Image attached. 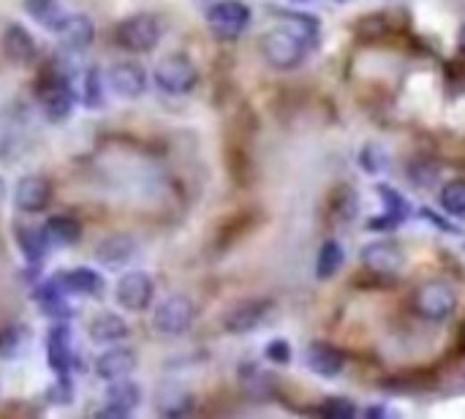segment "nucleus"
Returning <instances> with one entry per match:
<instances>
[{"mask_svg": "<svg viewBox=\"0 0 465 419\" xmlns=\"http://www.w3.org/2000/svg\"><path fill=\"white\" fill-rule=\"evenodd\" d=\"M297 28H278L270 30L261 38V55L273 68H281V72H289V68H297L305 55L310 52L316 33H318V22L308 20V17H294Z\"/></svg>", "mask_w": 465, "mask_h": 419, "instance_id": "nucleus-1", "label": "nucleus"}, {"mask_svg": "<svg viewBox=\"0 0 465 419\" xmlns=\"http://www.w3.org/2000/svg\"><path fill=\"white\" fill-rule=\"evenodd\" d=\"M114 38L128 52H150L161 41V22L153 14H134L117 25Z\"/></svg>", "mask_w": 465, "mask_h": 419, "instance_id": "nucleus-2", "label": "nucleus"}, {"mask_svg": "<svg viewBox=\"0 0 465 419\" xmlns=\"http://www.w3.org/2000/svg\"><path fill=\"white\" fill-rule=\"evenodd\" d=\"M156 85L169 96H188L196 88V68L182 55H169L156 65Z\"/></svg>", "mask_w": 465, "mask_h": 419, "instance_id": "nucleus-3", "label": "nucleus"}, {"mask_svg": "<svg viewBox=\"0 0 465 419\" xmlns=\"http://www.w3.org/2000/svg\"><path fill=\"white\" fill-rule=\"evenodd\" d=\"M207 22L216 36L221 38H237L250 25V9L242 0H218L207 12Z\"/></svg>", "mask_w": 465, "mask_h": 419, "instance_id": "nucleus-4", "label": "nucleus"}, {"mask_svg": "<svg viewBox=\"0 0 465 419\" xmlns=\"http://www.w3.org/2000/svg\"><path fill=\"white\" fill-rule=\"evenodd\" d=\"M417 308L430 321H444L457 311V292L449 284H427L417 295Z\"/></svg>", "mask_w": 465, "mask_h": 419, "instance_id": "nucleus-5", "label": "nucleus"}, {"mask_svg": "<svg viewBox=\"0 0 465 419\" xmlns=\"http://www.w3.org/2000/svg\"><path fill=\"white\" fill-rule=\"evenodd\" d=\"M196 308L188 297H169L156 308V327L164 335H182L193 324Z\"/></svg>", "mask_w": 465, "mask_h": 419, "instance_id": "nucleus-6", "label": "nucleus"}, {"mask_svg": "<svg viewBox=\"0 0 465 419\" xmlns=\"http://www.w3.org/2000/svg\"><path fill=\"white\" fill-rule=\"evenodd\" d=\"M153 278L145 272H128L117 284V303L125 311H145L153 303Z\"/></svg>", "mask_w": 465, "mask_h": 419, "instance_id": "nucleus-7", "label": "nucleus"}, {"mask_svg": "<svg viewBox=\"0 0 465 419\" xmlns=\"http://www.w3.org/2000/svg\"><path fill=\"white\" fill-rule=\"evenodd\" d=\"M109 88L123 96V98H137L145 93L148 88V74H145V68L140 63H114L109 68Z\"/></svg>", "mask_w": 465, "mask_h": 419, "instance_id": "nucleus-8", "label": "nucleus"}, {"mask_svg": "<svg viewBox=\"0 0 465 419\" xmlns=\"http://www.w3.org/2000/svg\"><path fill=\"white\" fill-rule=\"evenodd\" d=\"M41 104H44V115L49 123H63V120H69L74 107H77V93L72 90L69 82H52L44 96H41Z\"/></svg>", "mask_w": 465, "mask_h": 419, "instance_id": "nucleus-9", "label": "nucleus"}, {"mask_svg": "<svg viewBox=\"0 0 465 419\" xmlns=\"http://www.w3.org/2000/svg\"><path fill=\"white\" fill-rule=\"evenodd\" d=\"M142 403V389L134 381L125 379H114V384L106 389V408L101 411V416H125Z\"/></svg>", "mask_w": 465, "mask_h": 419, "instance_id": "nucleus-10", "label": "nucleus"}, {"mask_svg": "<svg viewBox=\"0 0 465 419\" xmlns=\"http://www.w3.org/2000/svg\"><path fill=\"white\" fill-rule=\"evenodd\" d=\"M55 284L65 292V295H88V297H101L104 295V278L96 269L80 267L72 272H60L55 278Z\"/></svg>", "mask_w": 465, "mask_h": 419, "instance_id": "nucleus-11", "label": "nucleus"}, {"mask_svg": "<svg viewBox=\"0 0 465 419\" xmlns=\"http://www.w3.org/2000/svg\"><path fill=\"white\" fill-rule=\"evenodd\" d=\"M267 308L270 303L267 300H245L240 305H234L226 319H224V327L232 332V335H242V332H250L253 327H258V321L267 316Z\"/></svg>", "mask_w": 465, "mask_h": 419, "instance_id": "nucleus-12", "label": "nucleus"}, {"mask_svg": "<svg viewBox=\"0 0 465 419\" xmlns=\"http://www.w3.org/2000/svg\"><path fill=\"white\" fill-rule=\"evenodd\" d=\"M49 196H52V188L44 177H22L17 191H14V199H17V207L25 210V213H41V210L49 204Z\"/></svg>", "mask_w": 465, "mask_h": 419, "instance_id": "nucleus-13", "label": "nucleus"}, {"mask_svg": "<svg viewBox=\"0 0 465 419\" xmlns=\"http://www.w3.org/2000/svg\"><path fill=\"white\" fill-rule=\"evenodd\" d=\"M134 368H137V355L131 348H109V352H104L96 360V373L104 381L125 379Z\"/></svg>", "mask_w": 465, "mask_h": 419, "instance_id": "nucleus-14", "label": "nucleus"}, {"mask_svg": "<svg viewBox=\"0 0 465 419\" xmlns=\"http://www.w3.org/2000/svg\"><path fill=\"white\" fill-rule=\"evenodd\" d=\"M134 253H137V243L125 235H112V237L101 240V245L96 248V259L109 269L125 267L131 259H134Z\"/></svg>", "mask_w": 465, "mask_h": 419, "instance_id": "nucleus-15", "label": "nucleus"}, {"mask_svg": "<svg viewBox=\"0 0 465 419\" xmlns=\"http://www.w3.org/2000/svg\"><path fill=\"white\" fill-rule=\"evenodd\" d=\"M4 52L12 63L28 65L36 57V41L22 25H9L4 33Z\"/></svg>", "mask_w": 465, "mask_h": 419, "instance_id": "nucleus-16", "label": "nucleus"}, {"mask_svg": "<svg viewBox=\"0 0 465 419\" xmlns=\"http://www.w3.org/2000/svg\"><path fill=\"white\" fill-rule=\"evenodd\" d=\"M57 36L63 38L65 47H72V49H85L93 44L96 38V28H93V20L85 17V14H72V17H65L63 28L57 30Z\"/></svg>", "mask_w": 465, "mask_h": 419, "instance_id": "nucleus-17", "label": "nucleus"}, {"mask_svg": "<svg viewBox=\"0 0 465 419\" xmlns=\"http://www.w3.org/2000/svg\"><path fill=\"white\" fill-rule=\"evenodd\" d=\"M308 365L318 376L332 379V376H338L343 371V355L338 352V348L326 346V343H313L308 348Z\"/></svg>", "mask_w": 465, "mask_h": 419, "instance_id": "nucleus-18", "label": "nucleus"}, {"mask_svg": "<svg viewBox=\"0 0 465 419\" xmlns=\"http://www.w3.org/2000/svg\"><path fill=\"white\" fill-rule=\"evenodd\" d=\"M46 348H49V365L57 376H69V368H72V343H69V329L65 327H55L49 332V340H46Z\"/></svg>", "mask_w": 465, "mask_h": 419, "instance_id": "nucleus-19", "label": "nucleus"}, {"mask_svg": "<svg viewBox=\"0 0 465 419\" xmlns=\"http://www.w3.org/2000/svg\"><path fill=\"white\" fill-rule=\"evenodd\" d=\"M90 338L101 346H112L128 338V324L117 313H101L90 324Z\"/></svg>", "mask_w": 465, "mask_h": 419, "instance_id": "nucleus-20", "label": "nucleus"}, {"mask_svg": "<svg viewBox=\"0 0 465 419\" xmlns=\"http://www.w3.org/2000/svg\"><path fill=\"white\" fill-rule=\"evenodd\" d=\"M365 264L376 272H397L403 264V256L392 243H373L365 248Z\"/></svg>", "mask_w": 465, "mask_h": 419, "instance_id": "nucleus-21", "label": "nucleus"}, {"mask_svg": "<svg viewBox=\"0 0 465 419\" xmlns=\"http://www.w3.org/2000/svg\"><path fill=\"white\" fill-rule=\"evenodd\" d=\"M190 403H193L190 392L180 384H164L158 389V400H156V406L164 416H180L190 408Z\"/></svg>", "mask_w": 465, "mask_h": 419, "instance_id": "nucleus-22", "label": "nucleus"}, {"mask_svg": "<svg viewBox=\"0 0 465 419\" xmlns=\"http://www.w3.org/2000/svg\"><path fill=\"white\" fill-rule=\"evenodd\" d=\"M25 12L52 33H57L65 22V12L60 9L57 0H25Z\"/></svg>", "mask_w": 465, "mask_h": 419, "instance_id": "nucleus-23", "label": "nucleus"}, {"mask_svg": "<svg viewBox=\"0 0 465 419\" xmlns=\"http://www.w3.org/2000/svg\"><path fill=\"white\" fill-rule=\"evenodd\" d=\"M44 232H46L49 243H57V245H74L82 235L80 224L74 218H65V216H52L44 224Z\"/></svg>", "mask_w": 465, "mask_h": 419, "instance_id": "nucleus-24", "label": "nucleus"}, {"mask_svg": "<svg viewBox=\"0 0 465 419\" xmlns=\"http://www.w3.org/2000/svg\"><path fill=\"white\" fill-rule=\"evenodd\" d=\"M343 264V245L338 240H326L318 251V261H316V272L318 278H332Z\"/></svg>", "mask_w": 465, "mask_h": 419, "instance_id": "nucleus-25", "label": "nucleus"}, {"mask_svg": "<svg viewBox=\"0 0 465 419\" xmlns=\"http://www.w3.org/2000/svg\"><path fill=\"white\" fill-rule=\"evenodd\" d=\"M441 207L452 216H465V180H454L441 188Z\"/></svg>", "mask_w": 465, "mask_h": 419, "instance_id": "nucleus-26", "label": "nucleus"}, {"mask_svg": "<svg viewBox=\"0 0 465 419\" xmlns=\"http://www.w3.org/2000/svg\"><path fill=\"white\" fill-rule=\"evenodd\" d=\"M17 237H20V248H22V253H25L30 261L44 259V253H46V243H49V237H46L44 229H22Z\"/></svg>", "mask_w": 465, "mask_h": 419, "instance_id": "nucleus-27", "label": "nucleus"}, {"mask_svg": "<svg viewBox=\"0 0 465 419\" xmlns=\"http://www.w3.org/2000/svg\"><path fill=\"white\" fill-rule=\"evenodd\" d=\"M85 104L88 107H101L104 104V93H101V74L98 68H90L88 72V80H85Z\"/></svg>", "mask_w": 465, "mask_h": 419, "instance_id": "nucleus-28", "label": "nucleus"}, {"mask_svg": "<svg viewBox=\"0 0 465 419\" xmlns=\"http://www.w3.org/2000/svg\"><path fill=\"white\" fill-rule=\"evenodd\" d=\"M267 357H270L273 363L286 365V363L292 360V346H289L286 340H273V343L267 346Z\"/></svg>", "mask_w": 465, "mask_h": 419, "instance_id": "nucleus-29", "label": "nucleus"}, {"mask_svg": "<svg viewBox=\"0 0 465 419\" xmlns=\"http://www.w3.org/2000/svg\"><path fill=\"white\" fill-rule=\"evenodd\" d=\"M321 411L326 416H354V406L346 403V400H338V398H332L321 406Z\"/></svg>", "mask_w": 465, "mask_h": 419, "instance_id": "nucleus-30", "label": "nucleus"}, {"mask_svg": "<svg viewBox=\"0 0 465 419\" xmlns=\"http://www.w3.org/2000/svg\"><path fill=\"white\" fill-rule=\"evenodd\" d=\"M460 47H462V52H465V25H462V30H460Z\"/></svg>", "mask_w": 465, "mask_h": 419, "instance_id": "nucleus-31", "label": "nucleus"}, {"mask_svg": "<svg viewBox=\"0 0 465 419\" xmlns=\"http://www.w3.org/2000/svg\"><path fill=\"white\" fill-rule=\"evenodd\" d=\"M462 346H465V327H462Z\"/></svg>", "mask_w": 465, "mask_h": 419, "instance_id": "nucleus-32", "label": "nucleus"}]
</instances>
